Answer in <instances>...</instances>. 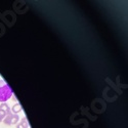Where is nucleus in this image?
<instances>
[{
	"instance_id": "39448f33",
	"label": "nucleus",
	"mask_w": 128,
	"mask_h": 128,
	"mask_svg": "<svg viewBox=\"0 0 128 128\" xmlns=\"http://www.w3.org/2000/svg\"><path fill=\"white\" fill-rule=\"evenodd\" d=\"M10 112H12L10 111V108L6 102H2L0 104V122H2L3 119L5 118V116Z\"/></svg>"
},
{
	"instance_id": "7ed1b4c3",
	"label": "nucleus",
	"mask_w": 128,
	"mask_h": 128,
	"mask_svg": "<svg viewBox=\"0 0 128 128\" xmlns=\"http://www.w3.org/2000/svg\"><path fill=\"white\" fill-rule=\"evenodd\" d=\"M20 122V116L18 114H14V113H8L6 116H5V118L3 119V123L5 125H16Z\"/></svg>"
},
{
	"instance_id": "f03ea898",
	"label": "nucleus",
	"mask_w": 128,
	"mask_h": 128,
	"mask_svg": "<svg viewBox=\"0 0 128 128\" xmlns=\"http://www.w3.org/2000/svg\"><path fill=\"white\" fill-rule=\"evenodd\" d=\"M0 18H1L3 24H5L8 28H12L16 24V16L12 10H6L3 14H0Z\"/></svg>"
},
{
	"instance_id": "20e7f679",
	"label": "nucleus",
	"mask_w": 128,
	"mask_h": 128,
	"mask_svg": "<svg viewBox=\"0 0 128 128\" xmlns=\"http://www.w3.org/2000/svg\"><path fill=\"white\" fill-rule=\"evenodd\" d=\"M14 9L16 14H24L29 9V4L26 1H16L14 4Z\"/></svg>"
},
{
	"instance_id": "0eeeda50",
	"label": "nucleus",
	"mask_w": 128,
	"mask_h": 128,
	"mask_svg": "<svg viewBox=\"0 0 128 128\" xmlns=\"http://www.w3.org/2000/svg\"><path fill=\"white\" fill-rule=\"evenodd\" d=\"M10 111H12V113H14V114H18V113L22 111V106L20 104V102H16L12 108V110H10Z\"/></svg>"
},
{
	"instance_id": "6e6552de",
	"label": "nucleus",
	"mask_w": 128,
	"mask_h": 128,
	"mask_svg": "<svg viewBox=\"0 0 128 128\" xmlns=\"http://www.w3.org/2000/svg\"><path fill=\"white\" fill-rule=\"evenodd\" d=\"M5 32H6V29H5L4 24L0 22V37H2L5 34Z\"/></svg>"
},
{
	"instance_id": "f257e3e1",
	"label": "nucleus",
	"mask_w": 128,
	"mask_h": 128,
	"mask_svg": "<svg viewBox=\"0 0 128 128\" xmlns=\"http://www.w3.org/2000/svg\"><path fill=\"white\" fill-rule=\"evenodd\" d=\"M14 95L12 89L4 80H0V102H6Z\"/></svg>"
},
{
	"instance_id": "423d86ee",
	"label": "nucleus",
	"mask_w": 128,
	"mask_h": 128,
	"mask_svg": "<svg viewBox=\"0 0 128 128\" xmlns=\"http://www.w3.org/2000/svg\"><path fill=\"white\" fill-rule=\"evenodd\" d=\"M16 128H29V123L25 117L20 119V121L16 124Z\"/></svg>"
}]
</instances>
